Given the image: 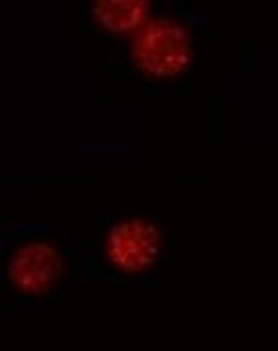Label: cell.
I'll use <instances>...</instances> for the list:
<instances>
[{"mask_svg":"<svg viewBox=\"0 0 278 351\" xmlns=\"http://www.w3.org/2000/svg\"><path fill=\"white\" fill-rule=\"evenodd\" d=\"M65 261L49 243H27L7 261L9 285L25 295H45L62 280Z\"/></svg>","mask_w":278,"mask_h":351,"instance_id":"3","label":"cell"},{"mask_svg":"<svg viewBox=\"0 0 278 351\" xmlns=\"http://www.w3.org/2000/svg\"><path fill=\"white\" fill-rule=\"evenodd\" d=\"M132 49L138 67L156 78L181 76L194 58L189 32L174 21H150L138 29Z\"/></svg>","mask_w":278,"mask_h":351,"instance_id":"1","label":"cell"},{"mask_svg":"<svg viewBox=\"0 0 278 351\" xmlns=\"http://www.w3.org/2000/svg\"><path fill=\"white\" fill-rule=\"evenodd\" d=\"M163 252V232L145 218H127L111 225L105 236V258L120 274L138 276L152 269Z\"/></svg>","mask_w":278,"mask_h":351,"instance_id":"2","label":"cell"},{"mask_svg":"<svg viewBox=\"0 0 278 351\" xmlns=\"http://www.w3.org/2000/svg\"><path fill=\"white\" fill-rule=\"evenodd\" d=\"M89 9L96 23L111 34L143 29L150 16V3L145 0H107V3H94Z\"/></svg>","mask_w":278,"mask_h":351,"instance_id":"4","label":"cell"}]
</instances>
